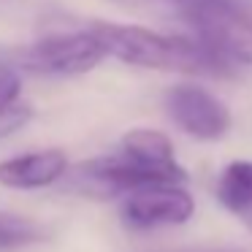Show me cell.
<instances>
[{
	"mask_svg": "<svg viewBox=\"0 0 252 252\" xmlns=\"http://www.w3.org/2000/svg\"><path fill=\"white\" fill-rule=\"evenodd\" d=\"M195 38H209L222 28L250 17L244 0H171Z\"/></svg>",
	"mask_w": 252,
	"mask_h": 252,
	"instance_id": "7",
	"label": "cell"
},
{
	"mask_svg": "<svg viewBox=\"0 0 252 252\" xmlns=\"http://www.w3.org/2000/svg\"><path fill=\"white\" fill-rule=\"evenodd\" d=\"M217 201L228 212H252V160H233L217 179Z\"/></svg>",
	"mask_w": 252,
	"mask_h": 252,
	"instance_id": "8",
	"label": "cell"
},
{
	"mask_svg": "<svg viewBox=\"0 0 252 252\" xmlns=\"http://www.w3.org/2000/svg\"><path fill=\"white\" fill-rule=\"evenodd\" d=\"M49 239V228L17 212H0V252H19Z\"/></svg>",
	"mask_w": 252,
	"mask_h": 252,
	"instance_id": "9",
	"label": "cell"
},
{
	"mask_svg": "<svg viewBox=\"0 0 252 252\" xmlns=\"http://www.w3.org/2000/svg\"><path fill=\"white\" fill-rule=\"evenodd\" d=\"M185 252H244V250H185Z\"/></svg>",
	"mask_w": 252,
	"mask_h": 252,
	"instance_id": "12",
	"label": "cell"
},
{
	"mask_svg": "<svg viewBox=\"0 0 252 252\" xmlns=\"http://www.w3.org/2000/svg\"><path fill=\"white\" fill-rule=\"evenodd\" d=\"M14 65L30 73H41V76H79L109 57L106 46L90 28L79 30V33H60L41 38L30 46L14 49L8 55Z\"/></svg>",
	"mask_w": 252,
	"mask_h": 252,
	"instance_id": "2",
	"label": "cell"
},
{
	"mask_svg": "<svg viewBox=\"0 0 252 252\" xmlns=\"http://www.w3.org/2000/svg\"><path fill=\"white\" fill-rule=\"evenodd\" d=\"M195 214V201L182 185H152L125 192L120 217L133 230L185 225Z\"/></svg>",
	"mask_w": 252,
	"mask_h": 252,
	"instance_id": "4",
	"label": "cell"
},
{
	"mask_svg": "<svg viewBox=\"0 0 252 252\" xmlns=\"http://www.w3.org/2000/svg\"><path fill=\"white\" fill-rule=\"evenodd\" d=\"M68 155L63 149H38L0 160V185L11 190H38L60 182L68 174Z\"/></svg>",
	"mask_w": 252,
	"mask_h": 252,
	"instance_id": "5",
	"label": "cell"
},
{
	"mask_svg": "<svg viewBox=\"0 0 252 252\" xmlns=\"http://www.w3.org/2000/svg\"><path fill=\"white\" fill-rule=\"evenodd\" d=\"M30 120H33V109L28 103H14L0 109V141L8 138L11 133H17L19 127H25Z\"/></svg>",
	"mask_w": 252,
	"mask_h": 252,
	"instance_id": "11",
	"label": "cell"
},
{
	"mask_svg": "<svg viewBox=\"0 0 252 252\" xmlns=\"http://www.w3.org/2000/svg\"><path fill=\"white\" fill-rule=\"evenodd\" d=\"M109 57L152 71H179V73H206V76H228L236 63L203 44L201 38H182V35H163L138 25H114L93 22L90 25Z\"/></svg>",
	"mask_w": 252,
	"mask_h": 252,
	"instance_id": "1",
	"label": "cell"
},
{
	"mask_svg": "<svg viewBox=\"0 0 252 252\" xmlns=\"http://www.w3.org/2000/svg\"><path fill=\"white\" fill-rule=\"evenodd\" d=\"M19 93H22L19 68L11 60H0V109L19 103Z\"/></svg>",
	"mask_w": 252,
	"mask_h": 252,
	"instance_id": "10",
	"label": "cell"
},
{
	"mask_svg": "<svg viewBox=\"0 0 252 252\" xmlns=\"http://www.w3.org/2000/svg\"><path fill=\"white\" fill-rule=\"evenodd\" d=\"M165 109H168V117L176 122V127L198 141H220L233 127L228 106L217 95L195 84L171 87L165 95Z\"/></svg>",
	"mask_w": 252,
	"mask_h": 252,
	"instance_id": "3",
	"label": "cell"
},
{
	"mask_svg": "<svg viewBox=\"0 0 252 252\" xmlns=\"http://www.w3.org/2000/svg\"><path fill=\"white\" fill-rule=\"evenodd\" d=\"M120 152L127 160L138 163L141 168H149L155 174H160L163 179L182 185L187 179V171L176 163L174 144L165 133L152 130V127H133L120 138Z\"/></svg>",
	"mask_w": 252,
	"mask_h": 252,
	"instance_id": "6",
	"label": "cell"
},
{
	"mask_svg": "<svg viewBox=\"0 0 252 252\" xmlns=\"http://www.w3.org/2000/svg\"><path fill=\"white\" fill-rule=\"evenodd\" d=\"M244 220H247V228H250V230H252V212H250V214H247V217H244Z\"/></svg>",
	"mask_w": 252,
	"mask_h": 252,
	"instance_id": "13",
	"label": "cell"
}]
</instances>
